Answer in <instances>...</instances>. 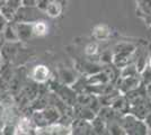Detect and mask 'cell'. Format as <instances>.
<instances>
[{"instance_id":"obj_5","label":"cell","mask_w":151,"mask_h":135,"mask_svg":"<svg viewBox=\"0 0 151 135\" xmlns=\"http://www.w3.org/2000/svg\"><path fill=\"white\" fill-rule=\"evenodd\" d=\"M19 42H5L0 47V53L2 60L12 61L16 58L19 52Z\"/></svg>"},{"instance_id":"obj_18","label":"cell","mask_w":151,"mask_h":135,"mask_svg":"<svg viewBox=\"0 0 151 135\" xmlns=\"http://www.w3.org/2000/svg\"><path fill=\"white\" fill-rule=\"evenodd\" d=\"M2 56H1V53H0V68H2Z\"/></svg>"},{"instance_id":"obj_1","label":"cell","mask_w":151,"mask_h":135,"mask_svg":"<svg viewBox=\"0 0 151 135\" xmlns=\"http://www.w3.org/2000/svg\"><path fill=\"white\" fill-rule=\"evenodd\" d=\"M60 117L59 110L54 107H45L42 109L35 110L32 115L33 123L38 127H44L47 125H51L53 123H57Z\"/></svg>"},{"instance_id":"obj_12","label":"cell","mask_w":151,"mask_h":135,"mask_svg":"<svg viewBox=\"0 0 151 135\" xmlns=\"http://www.w3.org/2000/svg\"><path fill=\"white\" fill-rule=\"evenodd\" d=\"M94 35L96 36V39H107V37H108L109 32H108V29H107L105 26H98V27L95 28Z\"/></svg>"},{"instance_id":"obj_13","label":"cell","mask_w":151,"mask_h":135,"mask_svg":"<svg viewBox=\"0 0 151 135\" xmlns=\"http://www.w3.org/2000/svg\"><path fill=\"white\" fill-rule=\"evenodd\" d=\"M51 1H53V0H36V4H35V6L37 7L38 9L41 10V11H44L45 8L47 7V5L50 4Z\"/></svg>"},{"instance_id":"obj_15","label":"cell","mask_w":151,"mask_h":135,"mask_svg":"<svg viewBox=\"0 0 151 135\" xmlns=\"http://www.w3.org/2000/svg\"><path fill=\"white\" fill-rule=\"evenodd\" d=\"M7 23H8V20L2 16V14L0 13V33H2V31H4V28L6 27Z\"/></svg>"},{"instance_id":"obj_20","label":"cell","mask_w":151,"mask_h":135,"mask_svg":"<svg viewBox=\"0 0 151 135\" xmlns=\"http://www.w3.org/2000/svg\"><path fill=\"white\" fill-rule=\"evenodd\" d=\"M150 68H151V60H150Z\"/></svg>"},{"instance_id":"obj_11","label":"cell","mask_w":151,"mask_h":135,"mask_svg":"<svg viewBox=\"0 0 151 135\" xmlns=\"http://www.w3.org/2000/svg\"><path fill=\"white\" fill-rule=\"evenodd\" d=\"M31 129V121L28 118H22L18 124V133L22 134H28Z\"/></svg>"},{"instance_id":"obj_8","label":"cell","mask_w":151,"mask_h":135,"mask_svg":"<svg viewBox=\"0 0 151 135\" xmlns=\"http://www.w3.org/2000/svg\"><path fill=\"white\" fill-rule=\"evenodd\" d=\"M14 72H15V70L12 69L10 66H8L2 71V73L0 76V90H2V91L8 90V87H9L12 78H13Z\"/></svg>"},{"instance_id":"obj_19","label":"cell","mask_w":151,"mask_h":135,"mask_svg":"<svg viewBox=\"0 0 151 135\" xmlns=\"http://www.w3.org/2000/svg\"><path fill=\"white\" fill-rule=\"evenodd\" d=\"M6 1L7 0H0V7L2 6V5H5V4H6Z\"/></svg>"},{"instance_id":"obj_17","label":"cell","mask_w":151,"mask_h":135,"mask_svg":"<svg viewBox=\"0 0 151 135\" xmlns=\"http://www.w3.org/2000/svg\"><path fill=\"white\" fill-rule=\"evenodd\" d=\"M4 43H5V39H4V36H2V33H0V47L2 46Z\"/></svg>"},{"instance_id":"obj_10","label":"cell","mask_w":151,"mask_h":135,"mask_svg":"<svg viewBox=\"0 0 151 135\" xmlns=\"http://www.w3.org/2000/svg\"><path fill=\"white\" fill-rule=\"evenodd\" d=\"M44 11L50 17H58L61 14V11H62V6H61L60 2L53 0V1H51L50 4L47 5V7L45 8Z\"/></svg>"},{"instance_id":"obj_16","label":"cell","mask_w":151,"mask_h":135,"mask_svg":"<svg viewBox=\"0 0 151 135\" xmlns=\"http://www.w3.org/2000/svg\"><path fill=\"white\" fill-rule=\"evenodd\" d=\"M36 0H23V5L25 6H35Z\"/></svg>"},{"instance_id":"obj_2","label":"cell","mask_w":151,"mask_h":135,"mask_svg":"<svg viewBox=\"0 0 151 135\" xmlns=\"http://www.w3.org/2000/svg\"><path fill=\"white\" fill-rule=\"evenodd\" d=\"M41 10L37 7L34 6H25L22 5L18 9L16 10L15 18L13 21H23V23H34L36 20L41 19L40 17Z\"/></svg>"},{"instance_id":"obj_6","label":"cell","mask_w":151,"mask_h":135,"mask_svg":"<svg viewBox=\"0 0 151 135\" xmlns=\"http://www.w3.org/2000/svg\"><path fill=\"white\" fill-rule=\"evenodd\" d=\"M23 84H24L23 74H22L19 71H15L13 74V78H12V80H10L9 87H8V91H9L12 95L16 96L19 91H20Z\"/></svg>"},{"instance_id":"obj_7","label":"cell","mask_w":151,"mask_h":135,"mask_svg":"<svg viewBox=\"0 0 151 135\" xmlns=\"http://www.w3.org/2000/svg\"><path fill=\"white\" fill-rule=\"evenodd\" d=\"M2 36H4L5 42H19L15 21H8L7 23L6 27L2 31Z\"/></svg>"},{"instance_id":"obj_14","label":"cell","mask_w":151,"mask_h":135,"mask_svg":"<svg viewBox=\"0 0 151 135\" xmlns=\"http://www.w3.org/2000/svg\"><path fill=\"white\" fill-rule=\"evenodd\" d=\"M96 52H97V45L96 44L87 45V47H86V53H87V54L91 55V54H95Z\"/></svg>"},{"instance_id":"obj_4","label":"cell","mask_w":151,"mask_h":135,"mask_svg":"<svg viewBox=\"0 0 151 135\" xmlns=\"http://www.w3.org/2000/svg\"><path fill=\"white\" fill-rule=\"evenodd\" d=\"M15 26H16L19 42H27L34 36V34H33V23L15 21Z\"/></svg>"},{"instance_id":"obj_3","label":"cell","mask_w":151,"mask_h":135,"mask_svg":"<svg viewBox=\"0 0 151 135\" xmlns=\"http://www.w3.org/2000/svg\"><path fill=\"white\" fill-rule=\"evenodd\" d=\"M29 77L36 84H44L50 78V71L47 69V66H45L43 64L35 65L32 69L31 73H29Z\"/></svg>"},{"instance_id":"obj_9","label":"cell","mask_w":151,"mask_h":135,"mask_svg":"<svg viewBox=\"0 0 151 135\" xmlns=\"http://www.w3.org/2000/svg\"><path fill=\"white\" fill-rule=\"evenodd\" d=\"M47 31H49V26L44 20L38 19L33 23V34H34V36H44L47 34Z\"/></svg>"}]
</instances>
